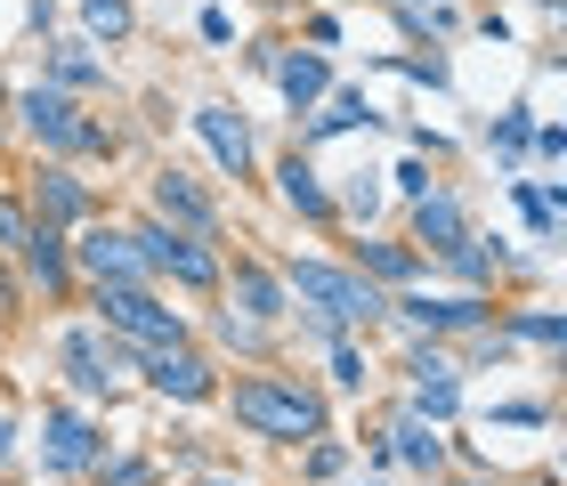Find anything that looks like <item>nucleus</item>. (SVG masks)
Here are the masks:
<instances>
[{
    "label": "nucleus",
    "instance_id": "7",
    "mask_svg": "<svg viewBox=\"0 0 567 486\" xmlns=\"http://www.w3.org/2000/svg\"><path fill=\"white\" fill-rule=\"evenodd\" d=\"M131 236H138V251H146V268H154V276H178V285H195V292L227 285V268L212 260V251H203V236H178V227H163V219H138Z\"/></svg>",
    "mask_w": 567,
    "mask_h": 486
},
{
    "label": "nucleus",
    "instance_id": "29",
    "mask_svg": "<svg viewBox=\"0 0 567 486\" xmlns=\"http://www.w3.org/2000/svg\"><path fill=\"white\" fill-rule=\"evenodd\" d=\"M33 244V211L24 203H0V251H24Z\"/></svg>",
    "mask_w": 567,
    "mask_h": 486
},
{
    "label": "nucleus",
    "instance_id": "28",
    "mask_svg": "<svg viewBox=\"0 0 567 486\" xmlns=\"http://www.w3.org/2000/svg\"><path fill=\"white\" fill-rule=\"evenodd\" d=\"M308 478H341L349 471V446L341 438H308V463H300Z\"/></svg>",
    "mask_w": 567,
    "mask_h": 486
},
{
    "label": "nucleus",
    "instance_id": "14",
    "mask_svg": "<svg viewBox=\"0 0 567 486\" xmlns=\"http://www.w3.org/2000/svg\"><path fill=\"white\" fill-rule=\"evenodd\" d=\"M195 138L212 146V163L227 170V178H251V122L236 114V106H195Z\"/></svg>",
    "mask_w": 567,
    "mask_h": 486
},
{
    "label": "nucleus",
    "instance_id": "31",
    "mask_svg": "<svg viewBox=\"0 0 567 486\" xmlns=\"http://www.w3.org/2000/svg\"><path fill=\"white\" fill-rule=\"evenodd\" d=\"M495 146H503V155H519V146H535V122H527V114H503V122H495Z\"/></svg>",
    "mask_w": 567,
    "mask_h": 486
},
{
    "label": "nucleus",
    "instance_id": "3",
    "mask_svg": "<svg viewBox=\"0 0 567 486\" xmlns=\"http://www.w3.org/2000/svg\"><path fill=\"white\" fill-rule=\"evenodd\" d=\"M17 122H24V138H33L49 163H65V155H114L106 122H90L65 90H49V82H33V90L17 97Z\"/></svg>",
    "mask_w": 567,
    "mask_h": 486
},
{
    "label": "nucleus",
    "instance_id": "5",
    "mask_svg": "<svg viewBox=\"0 0 567 486\" xmlns=\"http://www.w3.org/2000/svg\"><path fill=\"white\" fill-rule=\"evenodd\" d=\"M73 268H82L90 285H154L138 236H131V227H106V219H82V236H73Z\"/></svg>",
    "mask_w": 567,
    "mask_h": 486
},
{
    "label": "nucleus",
    "instance_id": "27",
    "mask_svg": "<svg viewBox=\"0 0 567 486\" xmlns=\"http://www.w3.org/2000/svg\"><path fill=\"white\" fill-rule=\"evenodd\" d=\"M332 381H341V390H365V381H373L365 373V349H357L349 332H332Z\"/></svg>",
    "mask_w": 567,
    "mask_h": 486
},
{
    "label": "nucleus",
    "instance_id": "6",
    "mask_svg": "<svg viewBox=\"0 0 567 486\" xmlns=\"http://www.w3.org/2000/svg\"><path fill=\"white\" fill-rule=\"evenodd\" d=\"M106 463V438H97V422L82 414V405H49L41 414V471L49 478H82Z\"/></svg>",
    "mask_w": 567,
    "mask_h": 486
},
{
    "label": "nucleus",
    "instance_id": "16",
    "mask_svg": "<svg viewBox=\"0 0 567 486\" xmlns=\"http://www.w3.org/2000/svg\"><path fill=\"white\" fill-rule=\"evenodd\" d=\"M381 454H390V463H405V471H430V478H437V463H446V438H437V422H422L414 405H405V414L381 430Z\"/></svg>",
    "mask_w": 567,
    "mask_h": 486
},
{
    "label": "nucleus",
    "instance_id": "18",
    "mask_svg": "<svg viewBox=\"0 0 567 486\" xmlns=\"http://www.w3.org/2000/svg\"><path fill=\"white\" fill-rule=\"evenodd\" d=\"M276 195H284V211H300V219H332V195H324V178L308 170L300 146L276 163Z\"/></svg>",
    "mask_w": 567,
    "mask_h": 486
},
{
    "label": "nucleus",
    "instance_id": "20",
    "mask_svg": "<svg viewBox=\"0 0 567 486\" xmlns=\"http://www.w3.org/2000/svg\"><path fill=\"white\" fill-rule=\"evenodd\" d=\"M276 90L292 97V114H308V106H317V97L332 90V73H324L317 49H284V58H276Z\"/></svg>",
    "mask_w": 567,
    "mask_h": 486
},
{
    "label": "nucleus",
    "instance_id": "4",
    "mask_svg": "<svg viewBox=\"0 0 567 486\" xmlns=\"http://www.w3.org/2000/svg\"><path fill=\"white\" fill-rule=\"evenodd\" d=\"M90 292H97V324L114 341H131V349H178L187 341V317L163 309L146 285H90Z\"/></svg>",
    "mask_w": 567,
    "mask_h": 486
},
{
    "label": "nucleus",
    "instance_id": "10",
    "mask_svg": "<svg viewBox=\"0 0 567 486\" xmlns=\"http://www.w3.org/2000/svg\"><path fill=\"white\" fill-rule=\"evenodd\" d=\"M154 219L178 227V236H219V203L187 170H154Z\"/></svg>",
    "mask_w": 567,
    "mask_h": 486
},
{
    "label": "nucleus",
    "instance_id": "26",
    "mask_svg": "<svg viewBox=\"0 0 567 486\" xmlns=\"http://www.w3.org/2000/svg\"><path fill=\"white\" fill-rule=\"evenodd\" d=\"M446 268H454V276H471V285H495V268H503V251H486V244L471 236V244H454V251H446Z\"/></svg>",
    "mask_w": 567,
    "mask_h": 486
},
{
    "label": "nucleus",
    "instance_id": "11",
    "mask_svg": "<svg viewBox=\"0 0 567 486\" xmlns=\"http://www.w3.org/2000/svg\"><path fill=\"white\" fill-rule=\"evenodd\" d=\"M422 251V260H446L454 244H471V211L446 195V187H430V195H414V236H405Z\"/></svg>",
    "mask_w": 567,
    "mask_h": 486
},
{
    "label": "nucleus",
    "instance_id": "12",
    "mask_svg": "<svg viewBox=\"0 0 567 486\" xmlns=\"http://www.w3.org/2000/svg\"><path fill=\"white\" fill-rule=\"evenodd\" d=\"M24 211L49 219V227H82V219L97 211V195H90L65 163H41V170H33V203H24Z\"/></svg>",
    "mask_w": 567,
    "mask_h": 486
},
{
    "label": "nucleus",
    "instance_id": "21",
    "mask_svg": "<svg viewBox=\"0 0 567 486\" xmlns=\"http://www.w3.org/2000/svg\"><path fill=\"white\" fill-rule=\"evenodd\" d=\"M227 300H236V317L276 324V317H284V276H268V268H236V276H227Z\"/></svg>",
    "mask_w": 567,
    "mask_h": 486
},
{
    "label": "nucleus",
    "instance_id": "15",
    "mask_svg": "<svg viewBox=\"0 0 567 486\" xmlns=\"http://www.w3.org/2000/svg\"><path fill=\"white\" fill-rule=\"evenodd\" d=\"M390 317H405L414 332H486V300H478V292H454V300L405 292V300H390Z\"/></svg>",
    "mask_w": 567,
    "mask_h": 486
},
{
    "label": "nucleus",
    "instance_id": "1",
    "mask_svg": "<svg viewBox=\"0 0 567 486\" xmlns=\"http://www.w3.org/2000/svg\"><path fill=\"white\" fill-rule=\"evenodd\" d=\"M227 414H236L251 438H268V446H308V438H324V397L308 390V381L292 373H251L227 390Z\"/></svg>",
    "mask_w": 567,
    "mask_h": 486
},
{
    "label": "nucleus",
    "instance_id": "25",
    "mask_svg": "<svg viewBox=\"0 0 567 486\" xmlns=\"http://www.w3.org/2000/svg\"><path fill=\"white\" fill-rule=\"evenodd\" d=\"M511 341H551V349H567V317L559 309H519V317H511Z\"/></svg>",
    "mask_w": 567,
    "mask_h": 486
},
{
    "label": "nucleus",
    "instance_id": "35",
    "mask_svg": "<svg viewBox=\"0 0 567 486\" xmlns=\"http://www.w3.org/2000/svg\"><path fill=\"white\" fill-rule=\"evenodd\" d=\"M203 486H251V478H203Z\"/></svg>",
    "mask_w": 567,
    "mask_h": 486
},
{
    "label": "nucleus",
    "instance_id": "9",
    "mask_svg": "<svg viewBox=\"0 0 567 486\" xmlns=\"http://www.w3.org/2000/svg\"><path fill=\"white\" fill-rule=\"evenodd\" d=\"M146 381H154V397H171V405H212L219 397V365L195 356L187 341L178 349H146Z\"/></svg>",
    "mask_w": 567,
    "mask_h": 486
},
{
    "label": "nucleus",
    "instance_id": "8",
    "mask_svg": "<svg viewBox=\"0 0 567 486\" xmlns=\"http://www.w3.org/2000/svg\"><path fill=\"white\" fill-rule=\"evenodd\" d=\"M58 365L65 381L82 397H114V381H122V349H114V332L106 324H73L65 341H58Z\"/></svg>",
    "mask_w": 567,
    "mask_h": 486
},
{
    "label": "nucleus",
    "instance_id": "37",
    "mask_svg": "<svg viewBox=\"0 0 567 486\" xmlns=\"http://www.w3.org/2000/svg\"><path fill=\"white\" fill-rule=\"evenodd\" d=\"M559 373H567V349H559Z\"/></svg>",
    "mask_w": 567,
    "mask_h": 486
},
{
    "label": "nucleus",
    "instance_id": "34",
    "mask_svg": "<svg viewBox=\"0 0 567 486\" xmlns=\"http://www.w3.org/2000/svg\"><path fill=\"white\" fill-rule=\"evenodd\" d=\"M551 17H559V33H567V0H551Z\"/></svg>",
    "mask_w": 567,
    "mask_h": 486
},
{
    "label": "nucleus",
    "instance_id": "13",
    "mask_svg": "<svg viewBox=\"0 0 567 486\" xmlns=\"http://www.w3.org/2000/svg\"><path fill=\"white\" fill-rule=\"evenodd\" d=\"M405 373H414V414L422 422H454V405H462V373H454V356H437V349H414L405 356Z\"/></svg>",
    "mask_w": 567,
    "mask_h": 486
},
{
    "label": "nucleus",
    "instance_id": "2",
    "mask_svg": "<svg viewBox=\"0 0 567 486\" xmlns=\"http://www.w3.org/2000/svg\"><path fill=\"white\" fill-rule=\"evenodd\" d=\"M284 292H300L308 309H317V324H324V332H349V324L390 317V300H381L373 276L332 268V260H292V268H284Z\"/></svg>",
    "mask_w": 567,
    "mask_h": 486
},
{
    "label": "nucleus",
    "instance_id": "38",
    "mask_svg": "<svg viewBox=\"0 0 567 486\" xmlns=\"http://www.w3.org/2000/svg\"><path fill=\"white\" fill-rule=\"evenodd\" d=\"M559 430H567V414H559Z\"/></svg>",
    "mask_w": 567,
    "mask_h": 486
},
{
    "label": "nucleus",
    "instance_id": "24",
    "mask_svg": "<svg viewBox=\"0 0 567 486\" xmlns=\"http://www.w3.org/2000/svg\"><path fill=\"white\" fill-rule=\"evenodd\" d=\"M82 24H90V41H122V33H131V24H138V9H131V0H82Z\"/></svg>",
    "mask_w": 567,
    "mask_h": 486
},
{
    "label": "nucleus",
    "instance_id": "32",
    "mask_svg": "<svg viewBox=\"0 0 567 486\" xmlns=\"http://www.w3.org/2000/svg\"><path fill=\"white\" fill-rule=\"evenodd\" d=\"M97 471H106V486H154V463H138V454L131 463H97Z\"/></svg>",
    "mask_w": 567,
    "mask_h": 486
},
{
    "label": "nucleus",
    "instance_id": "33",
    "mask_svg": "<svg viewBox=\"0 0 567 486\" xmlns=\"http://www.w3.org/2000/svg\"><path fill=\"white\" fill-rule=\"evenodd\" d=\"M9 454H17V414L0 405V463H9Z\"/></svg>",
    "mask_w": 567,
    "mask_h": 486
},
{
    "label": "nucleus",
    "instance_id": "36",
    "mask_svg": "<svg viewBox=\"0 0 567 486\" xmlns=\"http://www.w3.org/2000/svg\"><path fill=\"white\" fill-rule=\"evenodd\" d=\"M349 486H390V478H349Z\"/></svg>",
    "mask_w": 567,
    "mask_h": 486
},
{
    "label": "nucleus",
    "instance_id": "23",
    "mask_svg": "<svg viewBox=\"0 0 567 486\" xmlns=\"http://www.w3.org/2000/svg\"><path fill=\"white\" fill-rule=\"evenodd\" d=\"M357 276H381V285H414L422 251L414 244H357Z\"/></svg>",
    "mask_w": 567,
    "mask_h": 486
},
{
    "label": "nucleus",
    "instance_id": "22",
    "mask_svg": "<svg viewBox=\"0 0 567 486\" xmlns=\"http://www.w3.org/2000/svg\"><path fill=\"white\" fill-rule=\"evenodd\" d=\"M324 114H308V131H300V146H317V138H332V131H373V106H365V90H332V97H317Z\"/></svg>",
    "mask_w": 567,
    "mask_h": 486
},
{
    "label": "nucleus",
    "instance_id": "30",
    "mask_svg": "<svg viewBox=\"0 0 567 486\" xmlns=\"http://www.w3.org/2000/svg\"><path fill=\"white\" fill-rule=\"evenodd\" d=\"M219 341H227V349H268V324H251V317L227 309V317H219Z\"/></svg>",
    "mask_w": 567,
    "mask_h": 486
},
{
    "label": "nucleus",
    "instance_id": "17",
    "mask_svg": "<svg viewBox=\"0 0 567 486\" xmlns=\"http://www.w3.org/2000/svg\"><path fill=\"white\" fill-rule=\"evenodd\" d=\"M17 260H24V276H33V292H49V300L73 285V244H65L49 219H33V244H24Z\"/></svg>",
    "mask_w": 567,
    "mask_h": 486
},
{
    "label": "nucleus",
    "instance_id": "19",
    "mask_svg": "<svg viewBox=\"0 0 567 486\" xmlns=\"http://www.w3.org/2000/svg\"><path fill=\"white\" fill-rule=\"evenodd\" d=\"M49 90H106V58H97V41H58L49 49Z\"/></svg>",
    "mask_w": 567,
    "mask_h": 486
}]
</instances>
